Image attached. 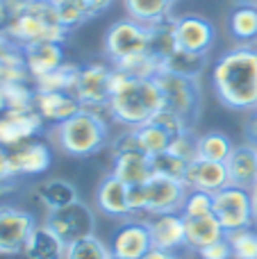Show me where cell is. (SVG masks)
<instances>
[{
	"label": "cell",
	"instance_id": "1",
	"mask_svg": "<svg viewBox=\"0 0 257 259\" xmlns=\"http://www.w3.org/2000/svg\"><path fill=\"white\" fill-rule=\"evenodd\" d=\"M217 100L232 112L257 109V46H235L226 50L209 71Z\"/></svg>",
	"mask_w": 257,
	"mask_h": 259
},
{
	"label": "cell",
	"instance_id": "2",
	"mask_svg": "<svg viewBox=\"0 0 257 259\" xmlns=\"http://www.w3.org/2000/svg\"><path fill=\"white\" fill-rule=\"evenodd\" d=\"M109 107L114 114V123L125 130L146 125L159 109L164 107V96L157 77L155 80H137L114 66Z\"/></svg>",
	"mask_w": 257,
	"mask_h": 259
},
{
	"label": "cell",
	"instance_id": "3",
	"mask_svg": "<svg viewBox=\"0 0 257 259\" xmlns=\"http://www.w3.org/2000/svg\"><path fill=\"white\" fill-rule=\"evenodd\" d=\"M9 18L3 32L16 48H25L41 41L64 44L68 32L59 25L50 0H7Z\"/></svg>",
	"mask_w": 257,
	"mask_h": 259
},
{
	"label": "cell",
	"instance_id": "4",
	"mask_svg": "<svg viewBox=\"0 0 257 259\" xmlns=\"http://www.w3.org/2000/svg\"><path fill=\"white\" fill-rule=\"evenodd\" d=\"M55 141L68 157L84 159L98 155L109 146V125L91 112L82 109L66 123L55 127Z\"/></svg>",
	"mask_w": 257,
	"mask_h": 259
},
{
	"label": "cell",
	"instance_id": "5",
	"mask_svg": "<svg viewBox=\"0 0 257 259\" xmlns=\"http://www.w3.org/2000/svg\"><path fill=\"white\" fill-rule=\"evenodd\" d=\"M105 57L107 62L118 64L127 57H135L141 53H150V30L148 25L125 16L114 21L105 32Z\"/></svg>",
	"mask_w": 257,
	"mask_h": 259
},
{
	"label": "cell",
	"instance_id": "6",
	"mask_svg": "<svg viewBox=\"0 0 257 259\" xmlns=\"http://www.w3.org/2000/svg\"><path fill=\"white\" fill-rule=\"evenodd\" d=\"M212 214L226 230V234L237 232V230L255 228V211H253V198L248 189H239L228 184L226 189L217 191L212 196Z\"/></svg>",
	"mask_w": 257,
	"mask_h": 259
},
{
	"label": "cell",
	"instance_id": "7",
	"mask_svg": "<svg viewBox=\"0 0 257 259\" xmlns=\"http://www.w3.org/2000/svg\"><path fill=\"white\" fill-rule=\"evenodd\" d=\"M112 75H114V64L112 62L80 64L75 84H73L71 94L80 100L82 109L98 107V105H107L109 103Z\"/></svg>",
	"mask_w": 257,
	"mask_h": 259
},
{
	"label": "cell",
	"instance_id": "8",
	"mask_svg": "<svg viewBox=\"0 0 257 259\" xmlns=\"http://www.w3.org/2000/svg\"><path fill=\"white\" fill-rule=\"evenodd\" d=\"M64 243L80 241L84 237H91L96 230V216L91 211V207L82 200H75L71 205L62 207V209L48 211L46 223Z\"/></svg>",
	"mask_w": 257,
	"mask_h": 259
},
{
	"label": "cell",
	"instance_id": "9",
	"mask_svg": "<svg viewBox=\"0 0 257 259\" xmlns=\"http://www.w3.org/2000/svg\"><path fill=\"white\" fill-rule=\"evenodd\" d=\"M159 87H162V96H164V107L171 112L180 114L182 118L196 125L198 121V112H200V89L196 80H187V77H178L171 73H162L157 77Z\"/></svg>",
	"mask_w": 257,
	"mask_h": 259
},
{
	"label": "cell",
	"instance_id": "10",
	"mask_svg": "<svg viewBox=\"0 0 257 259\" xmlns=\"http://www.w3.org/2000/svg\"><path fill=\"white\" fill-rule=\"evenodd\" d=\"M34 228L36 221L30 211L9 205L0 207V257L23 255V248Z\"/></svg>",
	"mask_w": 257,
	"mask_h": 259
},
{
	"label": "cell",
	"instance_id": "11",
	"mask_svg": "<svg viewBox=\"0 0 257 259\" xmlns=\"http://www.w3.org/2000/svg\"><path fill=\"white\" fill-rule=\"evenodd\" d=\"M173 32H176L178 48L189 50V53L209 55L217 41V27L209 18L198 14H185V16L173 18Z\"/></svg>",
	"mask_w": 257,
	"mask_h": 259
},
{
	"label": "cell",
	"instance_id": "12",
	"mask_svg": "<svg viewBox=\"0 0 257 259\" xmlns=\"http://www.w3.org/2000/svg\"><path fill=\"white\" fill-rule=\"evenodd\" d=\"M146 189V214H180L185 198L189 189L185 182L171 178H162V175H153L148 182L144 184ZM146 216V219H148Z\"/></svg>",
	"mask_w": 257,
	"mask_h": 259
},
{
	"label": "cell",
	"instance_id": "13",
	"mask_svg": "<svg viewBox=\"0 0 257 259\" xmlns=\"http://www.w3.org/2000/svg\"><path fill=\"white\" fill-rule=\"evenodd\" d=\"M9 155V168L14 178H36L46 173L53 164V150L44 139H32L21 146L7 150Z\"/></svg>",
	"mask_w": 257,
	"mask_h": 259
},
{
	"label": "cell",
	"instance_id": "14",
	"mask_svg": "<svg viewBox=\"0 0 257 259\" xmlns=\"http://www.w3.org/2000/svg\"><path fill=\"white\" fill-rule=\"evenodd\" d=\"M150 248L153 241H150L148 225L139 219L123 221L109 239V252L121 259H141Z\"/></svg>",
	"mask_w": 257,
	"mask_h": 259
},
{
	"label": "cell",
	"instance_id": "15",
	"mask_svg": "<svg viewBox=\"0 0 257 259\" xmlns=\"http://www.w3.org/2000/svg\"><path fill=\"white\" fill-rule=\"evenodd\" d=\"M46 130L41 116L32 112H5L0 116V148L12 150L25 141L39 139Z\"/></svg>",
	"mask_w": 257,
	"mask_h": 259
},
{
	"label": "cell",
	"instance_id": "16",
	"mask_svg": "<svg viewBox=\"0 0 257 259\" xmlns=\"http://www.w3.org/2000/svg\"><path fill=\"white\" fill-rule=\"evenodd\" d=\"M153 248L178 252L187 248V228L182 214H153L146 219Z\"/></svg>",
	"mask_w": 257,
	"mask_h": 259
},
{
	"label": "cell",
	"instance_id": "17",
	"mask_svg": "<svg viewBox=\"0 0 257 259\" xmlns=\"http://www.w3.org/2000/svg\"><path fill=\"white\" fill-rule=\"evenodd\" d=\"M96 207L100 214L109 216V219H132V207H130V187L107 173L96 187Z\"/></svg>",
	"mask_w": 257,
	"mask_h": 259
},
{
	"label": "cell",
	"instance_id": "18",
	"mask_svg": "<svg viewBox=\"0 0 257 259\" xmlns=\"http://www.w3.org/2000/svg\"><path fill=\"white\" fill-rule=\"evenodd\" d=\"M182 182H185V187L189 191L217 193L230 184V178H228L226 164H221V161H207L198 157V159L189 161Z\"/></svg>",
	"mask_w": 257,
	"mask_h": 259
},
{
	"label": "cell",
	"instance_id": "19",
	"mask_svg": "<svg viewBox=\"0 0 257 259\" xmlns=\"http://www.w3.org/2000/svg\"><path fill=\"white\" fill-rule=\"evenodd\" d=\"M36 94V91H34ZM34 112L41 116L46 125H62L77 112H82V105L71 91H55V94H36L34 96Z\"/></svg>",
	"mask_w": 257,
	"mask_h": 259
},
{
	"label": "cell",
	"instance_id": "20",
	"mask_svg": "<svg viewBox=\"0 0 257 259\" xmlns=\"http://www.w3.org/2000/svg\"><path fill=\"white\" fill-rule=\"evenodd\" d=\"M109 173L125 182L127 187H141L153 178V159L139 148L112 155V170Z\"/></svg>",
	"mask_w": 257,
	"mask_h": 259
},
{
	"label": "cell",
	"instance_id": "21",
	"mask_svg": "<svg viewBox=\"0 0 257 259\" xmlns=\"http://www.w3.org/2000/svg\"><path fill=\"white\" fill-rule=\"evenodd\" d=\"M21 53L30 80H36V77L46 75L50 71H57L59 66L66 64L64 44H55V41H41V44L25 46V48H21Z\"/></svg>",
	"mask_w": 257,
	"mask_h": 259
},
{
	"label": "cell",
	"instance_id": "22",
	"mask_svg": "<svg viewBox=\"0 0 257 259\" xmlns=\"http://www.w3.org/2000/svg\"><path fill=\"white\" fill-rule=\"evenodd\" d=\"M226 168L232 187L248 189L250 191L257 184V150L253 143L235 146L230 159L226 161Z\"/></svg>",
	"mask_w": 257,
	"mask_h": 259
},
{
	"label": "cell",
	"instance_id": "23",
	"mask_svg": "<svg viewBox=\"0 0 257 259\" xmlns=\"http://www.w3.org/2000/svg\"><path fill=\"white\" fill-rule=\"evenodd\" d=\"M185 228H187V250L191 252H200L203 248L226 239V230L221 228V223L217 221L214 214L185 219Z\"/></svg>",
	"mask_w": 257,
	"mask_h": 259
},
{
	"label": "cell",
	"instance_id": "24",
	"mask_svg": "<svg viewBox=\"0 0 257 259\" xmlns=\"http://www.w3.org/2000/svg\"><path fill=\"white\" fill-rule=\"evenodd\" d=\"M34 198L48 211H55V209H62V207L80 200V193H77V187L73 182L62 180V178H53V180H44V182L36 184Z\"/></svg>",
	"mask_w": 257,
	"mask_h": 259
},
{
	"label": "cell",
	"instance_id": "25",
	"mask_svg": "<svg viewBox=\"0 0 257 259\" xmlns=\"http://www.w3.org/2000/svg\"><path fill=\"white\" fill-rule=\"evenodd\" d=\"M64 252H66V243L48 225H36L23 248L25 259H64Z\"/></svg>",
	"mask_w": 257,
	"mask_h": 259
},
{
	"label": "cell",
	"instance_id": "26",
	"mask_svg": "<svg viewBox=\"0 0 257 259\" xmlns=\"http://www.w3.org/2000/svg\"><path fill=\"white\" fill-rule=\"evenodd\" d=\"M228 34L237 46H255L257 41V7L235 5L228 14Z\"/></svg>",
	"mask_w": 257,
	"mask_h": 259
},
{
	"label": "cell",
	"instance_id": "27",
	"mask_svg": "<svg viewBox=\"0 0 257 259\" xmlns=\"http://www.w3.org/2000/svg\"><path fill=\"white\" fill-rule=\"evenodd\" d=\"M207 55H198V53H189V50L178 48L176 53H171L166 59L162 62V73H171L178 77H187V80H198L205 71H207Z\"/></svg>",
	"mask_w": 257,
	"mask_h": 259
},
{
	"label": "cell",
	"instance_id": "28",
	"mask_svg": "<svg viewBox=\"0 0 257 259\" xmlns=\"http://www.w3.org/2000/svg\"><path fill=\"white\" fill-rule=\"evenodd\" d=\"M173 5H176V0H123L127 16L148 27L171 18Z\"/></svg>",
	"mask_w": 257,
	"mask_h": 259
},
{
	"label": "cell",
	"instance_id": "29",
	"mask_svg": "<svg viewBox=\"0 0 257 259\" xmlns=\"http://www.w3.org/2000/svg\"><path fill=\"white\" fill-rule=\"evenodd\" d=\"M232 150H235V143H232V139L228 137L226 132L209 130V132L198 137V157L200 159L226 164V161L230 159Z\"/></svg>",
	"mask_w": 257,
	"mask_h": 259
},
{
	"label": "cell",
	"instance_id": "30",
	"mask_svg": "<svg viewBox=\"0 0 257 259\" xmlns=\"http://www.w3.org/2000/svg\"><path fill=\"white\" fill-rule=\"evenodd\" d=\"M77 68L80 64H64L57 71H50L46 75L32 80V87H34L36 94H55V91H73V84H75L77 77Z\"/></svg>",
	"mask_w": 257,
	"mask_h": 259
},
{
	"label": "cell",
	"instance_id": "31",
	"mask_svg": "<svg viewBox=\"0 0 257 259\" xmlns=\"http://www.w3.org/2000/svg\"><path fill=\"white\" fill-rule=\"evenodd\" d=\"M118 71L127 73L130 77H137V80H155V77L162 75V59L153 53H141L135 55V57H127L123 62L114 64Z\"/></svg>",
	"mask_w": 257,
	"mask_h": 259
},
{
	"label": "cell",
	"instance_id": "32",
	"mask_svg": "<svg viewBox=\"0 0 257 259\" xmlns=\"http://www.w3.org/2000/svg\"><path fill=\"white\" fill-rule=\"evenodd\" d=\"M135 139H137L139 150L146 152L148 157H155V155H159V152H166L168 148H171V141H173V139L159 125H155L153 121H148L146 125L135 127Z\"/></svg>",
	"mask_w": 257,
	"mask_h": 259
},
{
	"label": "cell",
	"instance_id": "33",
	"mask_svg": "<svg viewBox=\"0 0 257 259\" xmlns=\"http://www.w3.org/2000/svg\"><path fill=\"white\" fill-rule=\"evenodd\" d=\"M16 82H32L23 62L21 48H9L0 53V87L16 84Z\"/></svg>",
	"mask_w": 257,
	"mask_h": 259
},
{
	"label": "cell",
	"instance_id": "34",
	"mask_svg": "<svg viewBox=\"0 0 257 259\" xmlns=\"http://www.w3.org/2000/svg\"><path fill=\"white\" fill-rule=\"evenodd\" d=\"M173 18H166V21L157 23V25H150V53L157 55L159 59H166L171 53L178 50V41H176V32H173Z\"/></svg>",
	"mask_w": 257,
	"mask_h": 259
},
{
	"label": "cell",
	"instance_id": "35",
	"mask_svg": "<svg viewBox=\"0 0 257 259\" xmlns=\"http://www.w3.org/2000/svg\"><path fill=\"white\" fill-rule=\"evenodd\" d=\"M109 257H112L109 246L96 234L68 243L66 252H64V259H109Z\"/></svg>",
	"mask_w": 257,
	"mask_h": 259
},
{
	"label": "cell",
	"instance_id": "36",
	"mask_svg": "<svg viewBox=\"0 0 257 259\" xmlns=\"http://www.w3.org/2000/svg\"><path fill=\"white\" fill-rule=\"evenodd\" d=\"M5 94L7 112H32L34 109V87L32 82H16V84L0 87Z\"/></svg>",
	"mask_w": 257,
	"mask_h": 259
},
{
	"label": "cell",
	"instance_id": "37",
	"mask_svg": "<svg viewBox=\"0 0 257 259\" xmlns=\"http://www.w3.org/2000/svg\"><path fill=\"white\" fill-rule=\"evenodd\" d=\"M50 3H53L55 16H57L59 25H62L66 32L77 30L82 23L89 21V18H87V14H84V9L80 7V3H77V0H50Z\"/></svg>",
	"mask_w": 257,
	"mask_h": 259
},
{
	"label": "cell",
	"instance_id": "38",
	"mask_svg": "<svg viewBox=\"0 0 257 259\" xmlns=\"http://www.w3.org/2000/svg\"><path fill=\"white\" fill-rule=\"evenodd\" d=\"M228 243H230L232 259H257V230L246 228L237 230V232L226 234Z\"/></svg>",
	"mask_w": 257,
	"mask_h": 259
},
{
	"label": "cell",
	"instance_id": "39",
	"mask_svg": "<svg viewBox=\"0 0 257 259\" xmlns=\"http://www.w3.org/2000/svg\"><path fill=\"white\" fill-rule=\"evenodd\" d=\"M153 159V175H162V178H171V180H185L187 173V161L182 157L173 155L171 150L166 152H159V155L150 157Z\"/></svg>",
	"mask_w": 257,
	"mask_h": 259
},
{
	"label": "cell",
	"instance_id": "40",
	"mask_svg": "<svg viewBox=\"0 0 257 259\" xmlns=\"http://www.w3.org/2000/svg\"><path fill=\"white\" fill-rule=\"evenodd\" d=\"M150 121H153L155 125L162 127L171 139L182 137V134H187V132H194V125H191V123L187 121V118H182L180 114L171 112V109H166V107L159 109V112L155 114V116L150 118Z\"/></svg>",
	"mask_w": 257,
	"mask_h": 259
},
{
	"label": "cell",
	"instance_id": "41",
	"mask_svg": "<svg viewBox=\"0 0 257 259\" xmlns=\"http://www.w3.org/2000/svg\"><path fill=\"white\" fill-rule=\"evenodd\" d=\"M212 196L214 193L207 191H187L185 198V205H182L180 214L185 219H196V216H207L212 214Z\"/></svg>",
	"mask_w": 257,
	"mask_h": 259
},
{
	"label": "cell",
	"instance_id": "42",
	"mask_svg": "<svg viewBox=\"0 0 257 259\" xmlns=\"http://www.w3.org/2000/svg\"><path fill=\"white\" fill-rule=\"evenodd\" d=\"M168 150L173 152V155L182 157V159L189 164V161L198 159V137H196L194 132H187L182 134V137H176L171 141V148Z\"/></svg>",
	"mask_w": 257,
	"mask_h": 259
},
{
	"label": "cell",
	"instance_id": "43",
	"mask_svg": "<svg viewBox=\"0 0 257 259\" xmlns=\"http://www.w3.org/2000/svg\"><path fill=\"white\" fill-rule=\"evenodd\" d=\"M196 255H198V259H232V250H230L228 239H221V241L203 248V250L196 252Z\"/></svg>",
	"mask_w": 257,
	"mask_h": 259
},
{
	"label": "cell",
	"instance_id": "44",
	"mask_svg": "<svg viewBox=\"0 0 257 259\" xmlns=\"http://www.w3.org/2000/svg\"><path fill=\"white\" fill-rule=\"evenodd\" d=\"M14 187H16V178L12 175V168H9V155L5 148H0V193L9 191Z\"/></svg>",
	"mask_w": 257,
	"mask_h": 259
},
{
	"label": "cell",
	"instance_id": "45",
	"mask_svg": "<svg viewBox=\"0 0 257 259\" xmlns=\"http://www.w3.org/2000/svg\"><path fill=\"white\" fill-rule=\"evenodd\" d=\"M130 207L132 216H148L146 214V189L141 187H130Z\"/></svg>",
	"mask_w": 257,
	"mask_h": 259
},
{
	"label": "cell",
	"instance_id": "46",
	"mask_svg": "<svg viewBox=\"0 0 257 259\" xmlns=\"http://www.w3.org/2000/svg\"><path fill=\"white\" fill-rule=\"evenodd\" d=\"M77 3H80V7L84 9L87 18H96V16L107 12V9L114 5V0H77Z\"/></svg>",
	"mask_w": 257,
	"mask_h": 259
},
{
	"label": "cell",
	"instance_id": "47",
	"mask_svg": "<svg viewBox=\"0 0 257 259\" xmlns=\"http://www.w3.org/2000/svg\"><path fill=\"white\" fill-rule=\"evenodd\" d=\"M246 139H248V143L257 146V109L255 112H250L248 125H246Z\"/></svg>",
	"mask_w": 257,
	"mask_h": 259
},
{
	"label": "cell",
	"instance_id": "48",
	"mask_svg": "<svg viewBox=\"0 0 257 259\" xmlns=\"http://www.w3.org/2000/svg\"><path fill=\"white\" fill-rule=\"evenodd\" d=\"M141 259H178L176 252H168V250H162V248H150Z\"/></svg>",
	"mask_w": 257,
	"mask_h": 259
},
{
	"label": "cell",
	"instance_id": "49",
	"mask_svg": "<svg viewBox=\"0 0 257 259\" xmlns=\"http://www.w3.org/2000/svg\"><path fill=\"white\" fill-rule=\"evenodd\" d=\"M9 18V7H7V0H0V30L5 27V23H7Z\"/></svg>",
	"mask_w": 257,
	"mask_h": 259
},
{
	"label": "cell",
	"instance_id": "50",
	"mask_svg": "<svg viewBox=\"0 0 257 259\" xmlns=\"http://www.w3.org/2000/svg\"><path fill=\"white\" fill-rule=\"evenodd\" d=\"M9 48H16V46H14L12 41L7 39V34L0 30V53H5V50H9Z\"/></svg>",
	"mask_w": 257,
	"mask_h": 259
},
{
	"label": "cell",
	"instance_id": "51",
	"mask_svg": "<svg viewBox=\"0 0 257 259\" xmlns=\"http://www.w3.org/2000/svg\"><path fill=\"white\" fill-rule=\"evenodd\" d=\"M250 198H253V211H255V225H257V184L250 189Z\"/></svg>",
	"mask_w": 257,
	"mask_h": 259
},
{
	"label": "cell",
	"instance_id": "52",
	"mask_svg": "<svg viewBox=\"0 0 257 259\" xmlns=\"http://www.w3.org/2000/svg\"><path fill=\"white\" fill-rule=\"evenodd\" d=\"M7 112V103H5V94H3V89H0V116Z\"/></svg>",
	"mask_w": 257,
	"mask_h": 259
},
{
	"label": "cell",
	"instance_id": "53",
	"mask_svg": "<svg viewBox=\"0 0 257 259\" xmlns=\"http://www.w3.org/2000/svg\"><path fill=\"white\" fill-rule=\"evenodd\" d=\"M237 5H253V7H257V0H237Z\"/></svg>",
	"mask_w": 257,
	"mask_h": 259
},
{
	"label": "cell",
	"instance_id": "54",
	"mask_svg": "<svg viewBox=\"0 0 257 259\" xmlns=\"http://www.w3.org/2000/svg\"><path fill=\"white\" fill-rule=\"evenodd\" d=\"M109 259H121V257H114V255H112V257H109Z\"/></svg>",
	"mask_w": 257,
	"mask_h": 259
},
{
	"label": "cell",
	"instance_id": "55",
	"mask_svg": "<svg viewBox=\"0 0 257 259\" xmlns=\"http://www.w3.org/2000/svg\"><path fill=\"white\" fill-rule=\"evenodd\" d=\"M255 150H257V146H255Z\"/></svg>",
	"mask_w": 257,
	"mask_h": 259
}]
</instances>
